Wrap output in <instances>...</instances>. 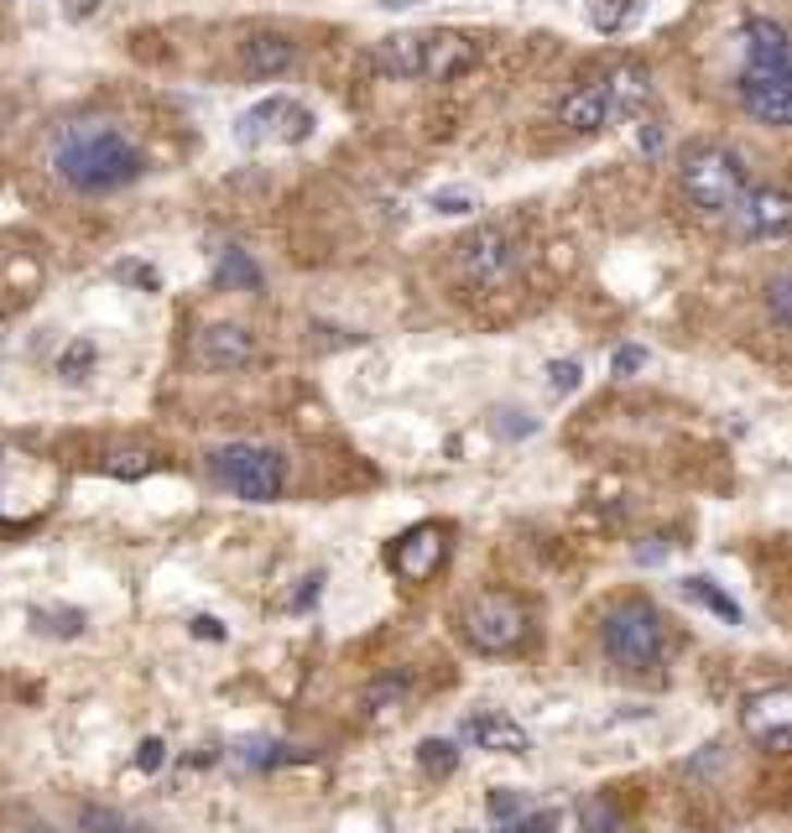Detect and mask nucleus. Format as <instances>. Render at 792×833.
<instances>
[{"instance_id":"36","label":"nucleus","mask_w":792,"mask_h":833,"mask_svg":"<svg viewBox=\"0 0 792 833\" xmlns=\"http://www.w3.org/2000/svg\"><path fill=\"white\" fill-rule=\"evenodd\" d=\"M115 277H125V282H136V286H162V277H157L151 266H136V261H121L115 266Z\"/></svg>"},{"instance_id":"5","label":"nucleus","mask_w":792,"mask_h":833,"mask_svg":"<svg viewBox=\"0 0 792 833\" xmlns=\"http://www.w3.org/2000/svg\"><path fill=\"white\" fill-rule=\"evenodd\" d=\"M522 240L511 235L505 224H480V230H470V235L459 240V277L475 286H501L511 282L516 271H522Z\"/></svg>"},{"instance_id":"19","label":"nucleus","mask_w":792,"mask_h":833,"mask_svg":"<svg viewBox=\"0 0 792 833\" xmlns=\"http://www.w3.org/2000/svg\"><path fill=\"white\" fill-rule=\"evenodd\" d=\"M605 78H610V105H616V120L636 115V110H642V105L651 99V73L636 69V63H625V69L605 73Z\"/></svg>"},{"instance_id":"35","label":"nucleus","mask_w":792,"mask_h":833,"mask_svg":"<svg viewBox=\"0 0 792 833\" xmlns=\"http://www.w3.org/2000/svg\"><path fill=\"white\" fill-rule=\"evenodd\" d=\"M610 365H616V376H636V370L647 365V350H642V344H625V350H616Z\"/></svg>"},{"instance_id":"40","label":"nucleus","mask_w":792,"mask_h":833,"mask_svg":"<svg viewBox=\"0 0 792 833\" xmlns=\"http://www.w3.org/2000/svg\"><path fill=\"white\" fill-rule=\"evenodd\" d=\"M95 5H99V0H69V16H89Z\"/></svg>"},{"instance_id":"15","label":"nucleus","mask_w":792,"mask_h":833,"mask_svg":"<svg viewBox=\"0 0 792 833\" xmlns=\"http://www.w3.org/2000/svg\"><path fill=\"white\" fill-rule=\"evenodd\" d=\"M475 69V42L464 32H423V78L449 84Z\"/></svg>"},{"instance_id":"32","label":"nucleus","mask_w":792,"mask_h":833,"mask_svg":"<svg viewBox=\"0 0 792 833\" xmlns=\"http://www.w3.org/2000/svg\"><path fill=\"white\" fill-rule=\"evenodd\" d=\"M496 432H501V438H532L537 422H532L527 412H511V406H505V412H496Z\"/></svg>"},{"instance_id":"2","label":"nucleus","mask_w":792,"mask_h":833,"mask_svg":"<svg viewBox=\"0 0 792 833\" xmlns=\"http://www.w3.org/2000/svg\"><path fill=\"white\" fill-rule=\"evenodd\" d=\"M678 183H683L698 215L724 219L741 204V193L751 188V167H745L741 151H730L720 142H694L678 162Z\"/></svg>"},{"instance_id":"14","label":"nucleus","mask_w":792,"mask_h":833,"mask_svg":"<svg viewBox=\"0 0 792 833\" xmlns=\"http://www.w3.org/2000/svg\"><path fill=\"white\" fill-rule=\"evenodd\" d=\"M443 552H449V542H443V531H438V526H412L407 537L391 548V568L402 573V578H412V584H423V578H432V573H438Z\"/></svg>"},{"instance_id":"31","label":"nucleus","mask_w":792,"mask_h":833,"mask_svg":"<svg viewBox=\"0 0 792 833\" xmlns=\"http://www.w3.org/2000/svg\"><path fill=\"white\" fill-rule=\"evenodd\" d=\"M578 381H584L578 359H552V365H548V385H552V391H558V396H569V391H578Z\"/></svg>"},{"instance_id":"23","label":"nucleus","mask_w":792,"mask_h":833,"mask_svg":"<svg viewBox=\"0 0 792 833\" xmlns=\"http://www.w3.org/2000/svg\"><path fill=\"white\" fill-rule=\"evenodd\" d=\"M78 823H84V833H151V829H142V823H131V818L115 812V808H84L78 812Z\"/></svg>"},{"instance_id":"30","label":"nucleus","mask_w":792,"mask_h":833,"mask_svg":"<svg viewBox=\"0 0 792 833\" xmlns=\"http://www.w3.org/2000/svg\"><path fill=\"white\" fill-rule=\"evenodd\" d=\"M32 620H37L42 630H52V636H78V630H84V615H78V610H32Z\"/></svg>"},{"instance_id":"37","label":"nucleus","mask_w":792,"mask_h":833,"mask_svg":"<svg viewBox=\"0 0 792 833\" xmlns=\"http://www.w3.org/2000/svg\"><path fill=\"white\" fill-rule=\"evenodd\" d=\"M110 469H115V475H125V479H131V475H146V469H151V458H146V453H125L121 464H110Z\"/></svg>"},{"instance_id":"4","label":"nucleus","mask_w":792,"mask_h":833,"mask_svg":"<svg viewBox=\"0 0 792 833\" xmlns=\"http://www.w3.org/2000/svg\"><path fill=\"white\" fill-rule=\"evenodd\" d=\"M209 464H215L219 485H230V490L241 500H251V505L277 500L282 495V479H288L282 453L261 449V443H224V449L209 453Z\"/></svg>"},{"instance_id":"10","label":"nucleus","mask_w":792,"mask_h":833,"mask_svg":"<svg viewBox=\"0 0 792 833\" xmlns=\"http://www.w3.org/2000/svg\"><path fill=\"white\" fill-rule=\"evenodd\" d=\"M741 99L745 110L761 120V125H777V131H792V73H741Z\"/></svg>"},{"instance_id":"22","label":"nucleus","mask_w":792,"mask_h":833,"mask_svg":"<svg viewBox=\"0 0 792 833\" xmlns=\"http://www.w3.org/2000/svg\"><path fill=\"white\" fill-rule=\"evenodd\" d=\"M683 595L694 599V604H704V610H715V615L724 620V625H741V604L724 595L715 578H704V573H694V578H683Z\"/></svg>"},{"instance_id":"7","label":"nucleus","mask_w":792,"mask_h":833,"mask_svg":"<svg viewBox=\"0 0 792 833\" xmlns=\"http://www.w3.org/2000/svg\"><path fill=\"white\" fill-rule=\"evenodd\" d=\"M730 235L751 240V245H767V240H788L792 235V193L771 188V183H751L741 193V204L724 215Z\"/></svg>"},{"instance_id":"28","label":"nucleus","mask_w":792,"mask_h":833,"mask_svg":"<svg viewBox=\"0 0 792 833\" xmlns=\"http://www.w3.org/2000/svg\"><path fill=\"white\" fill-rule=\"evenodd\" d=\"M89 365H95V344H89V339H73L69 350L58 355V376H69V381H84V376H89Z\"/></svg>"},{"instance_id":"9","label":"nucleus","mask_w":792,"mask_h":833,"mask_svg":"<svg viewBox=\"0 0 792 833\" xmlns=\"http://www.w3.org/2000/svg\"><path fill=\"white\" fill-rule=\"evenodd\" d=\"M741 724L751 745H761L771 756H788L792 750V688H767L751 693L741 709Z\"/></svg>"},{"instance_id":"11","label":"nucleus","mask_w":792,"mask_h":833,"mask_svg":"<svg viewBox=\"0 0 792 833\" xmlns=\"http://www.w3.org/2000/svg\"><path fill=\"white\" fill-rule=\"evenodd\" d=\"M741 48H745V69L756 73H792V32L771 16H751L741 26Z\"/></svg>"},{"instance_id":"21","label":"nucleus","mask_w":792,"mask_h":833,"mask_svg":"<svg viewBox=\"0 0 792 833\" xmlns=\"http://www.w3.org/2000/svg\"><path fill=\"white\" fill-rule=\"evenodd\" d=\"M584 16H589L595 32L616 37V32H625V26L642 16V0H584Z\"/></svg>"},{"instance_id":"8","label":"nucleus","mask_w":792,"mask_h":833,"mask_svg":"<svg viewBox=\"0 0 792 833\" xmlns=\"http://www.w3.org/2000/svg\"><path fill=\"white\" fill-rule=\"evenodd\" d=\"M313 136V115L297 105V99H282L271 95L261 99V105H251L241 120H235V142L241 146H261V142H308Z\"/></svg>"},{"instance_id":"41","label":"nucleus","mask_w":792,"mask_h":833,"mask_svg":"<svg viewBox=\"0 0 792 833\" xmlns=\"http://www.w3.org/2000/svg\"><path fill=\"white\" fill-rule=\"evenodd\" d=\"M32 833H48V829H32Z\"/></svg>"},{"instance_id":"20","label":"nucleus","mask_w":792,"mask_h":833,"mask_svg":"<svg viewBox=\"0 0 792 833\" xmlns=\"http://www.w3.org/2000/svg\"><path fill=\"white\" fill-rule=\"evenodd\" d=\"M215 282L219 286H230V292H261V266L251 261L245 250H219V261H215Z\"/></svg>"},{"instance_id":"27","label":"nucleus","mask_w":792,"mask_h":833,"mask_svg":"<svg viewBox=\"0 0 792 833\" xmlns=\"http://www.w3.org/2000/svg\"><path fill=\"white\" fill-rule=\"evenodd\" d=\"M235 761L266 771V765H282V761H288V745H271V739H245L241 750H235Z\"/></svg>"},{"instance_id":"12","label":"nucleus","mask_w":792,"mask_h":833,"mask_svg":"<svg viewBox=\"0 0 792 833\" xmlns=\"http://www.w3.org/2000/svg\"><path fill=\"white\" fill-rule=\"evenodd\" d=\"M558 120H563L574 136H595V131H605V125L616 120V105H610V78H589V84H578L574 95L558 105Z\"/></svg>"},{"instance_id":"38","label":"nucleus","mask_w":792,"mask_h":833,"mask_svg":"<svg viewBox=\"0 0 792 833\" xmlns=\"http://www.w3.org/2000/svg\"><path fill=\"white\" fill-rule=\"evenodd\" d=\"M193 636H198V641H224L219 620H209V615H198V620H193Z\"/></svg>"},{"instance_id":"1","label":"nucleus","mask_w":792,"mask_h":833,"mask_svg":"<svg viewBox=\"0 0 792 833\" xmlns=\"http://www.w3.org/2000/svg\"><path fill=\"white\" fill-rule=\"evenodd\" d=\"M52 157V172L78 193H110V188H125L142 177V151L125 142L115 125L105 120H78V125H63L48 146Z\"/></svg>"},{"instance_id":"18","label":"nucleus","mask_w":792,"mask_h":833,"mask_svg":"<svg viewBox=\"0 0 792 833\" xmlns=\"http://www.w3.org/2000/svg\"><path fill=\"white\" fill-rule=\"evenodd\" d=\"M370 63L381 78H423V32H397V37H381Z\"/></svg>"},{"instance_id":"16","label":"nucleus","mask_w":792,"mask_h":833,"mask_svg":"<svg viewBox=\"0 0 792 833\" xmlns=\"http://www.w3.org/2000/svg\"><path fill=\"white\" fill-rule=\"evenodd\" d=\"M292 63H297V48H292L282 32H256V37H245L241 42V69H245V78H256V84L282 78Z\"/></svg>"},{"instance_id":"6","label":"nucleus","mask_w":792,"mask_h":833,"mask_svg":"<svg viewBox=\"0 0 792 833\" xmlns=\"http://www.w3.org/2000/svg\"><path fill=\"white\" fill-rule=\"evenodd\" d=\"M459 625H464V641L475 646V651L501 657V651H516L522 646V636H527V610L511 595H480L464 604Z\"/></svg>"},{"instance_id":"29","label":"nucleus","mask_w":792,"mask_h":833,"mask_svg":"<svg viewBox=\"0 0 792 833\" xmlns=\"http://www.w3.org/2000/svg\"><path fill=\"white\" fill-rule=\"evenodd\" d=\"M432 215H475V193L470 188H438L428 198Z\"/></svg>"},{"instance_id":"24","label":"nucleus","mask_w":792,"mask_h":833,"mask_svg":"<svg viewBox=\"0 0 792 833\" xmlns=\"http://www.w3.org/2000/svg\"><path fill=\"white\" fill-rule=\"evenodd\" d=\"M578 823H584V833H621V812L610 808L605 797H584L578 803Z\"/></svg>"},{"instance_id":"26","label":"nucleus","mask_w":792,"mask_h":833,"mask_svg":"<svg viewBox=\"0 0 792 833\" xmlns=\"http://www.w3.org/2000/svg\"><path fill=\"white\" fill-rule=\"evenodd\" d=\"M417 761H423L428 776H449V771L459 765V750L449 745V739H423V745H417Z\"/></svg>"},{"instance_id":"13","label":"nucleus","mask_w":792,"mask_h":833,"mask_svg":"<svg viewBox=\"0 0 792 833\" xmlns=\"http://www.w3.org/2000/svg\"><path fill=\"white\" fill-rule=\"evenodd\" d=\"M193 355H198L204 370H241V365H251V355H256V339H251L241 323H209V329L198 333Z\"/></svg>"},{"instance_id":"17","label":"nucleus","mask_w":792,"mask_h":833,"mask_svg":"<svg viewBox=\"0 0 792 833\" xmlns=\"http://www.w3.org/2000/svg\"><path fill=\"white\" fill-rule=\"evenodd\" d=\"M464 739H470V745H480V750H496V756H527V750H532L527 730H522L516 719H505V714L464 719Z\"/></svg>"},{"instance_id":"39","label":"nucleus","mask_w":792,"mask_h":833,"mask_svg":"<svg viewBox=\"0 0 792 833\" xmlns=\"http://www.w3.org/2000/svg\"><path fill=\"white\" fill-rule=\"evenodd\" d=\"M642 151H662V125H657V120L642 125Z\"/></svg>"},{"instance_id":"25","label":"nucleus","mask_w":792,"mask_h":833,"mask_svg":"<svg viewBox=\"0 0 792 833\" xmlns=\"http://www.w3.org/2000/svg\"><path fill=\"white\" fill-rule=\"evenodd\" d=\"M761 297H767V313H771V318H777L782 329H792V266H788V271H777V277H771Z\"/></svg>"},{"instance_id":"34","label":"nucleus","mask_w":792,"mask_h":833,"mask_svg":"<svg viewBox=\"0 0 792 833\" xmlns=\"http://www.w3.org/2000/svg\"><path fill=\"white\" fill-rule=\"evenodd\" d=\"M522 808H527V803H522L516 792H496V797H490V818H496V823H516Z\"/></svg>"},{"instance_id":"33","label":"nucleus","mask_w":792,"mask_h":833,"mask_svg":"<svg viewBox=\"0 0 792 833\" xmlns=\"http://www.w3.org/2000/svg\"><path fill=\"white\" fill-rule=\"evenodd\" d=\"M162 761H168V745H162L157 735L136 745V771H162Z\"/></svg>"},{"instance_id":"3","label":"nucleus","mask_w":792,"mask_h":833,"mask_svg":"<svg viewBox=\"0 0 792 833\" xmlns=\"http://www.w3.org/2000/svg\"><path fill=\"white\" fill-rule=\"evenodd\" d=\"M600 646L625 672H651V666H662V651H668V625L651 599H621L600 620Z\"/></svg>"}]
</instances>
